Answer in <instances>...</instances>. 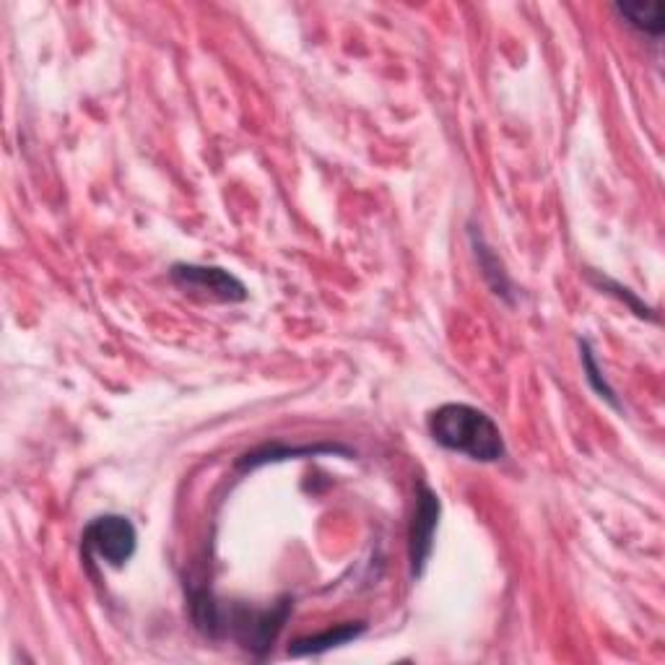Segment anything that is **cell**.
Here are the masks:
<instances>
[{
	"instance_id": "6da1fadb",
	"label": "cell",
	"mask_w": 665,
	"mask_h": 665,
	"mask_svg": "<svg viewBox=\"0 0 665 665\" xmlns=\"http://www.w3.org/2000/svg\"><path fill=\"white\" fill-rule=\"evenodd\" d=\"M429 437L440 448L475 460V463H499L508 456L502 429L481 408L466 403H444L429 413Z\"/></svg>"
},
{
	"instance_id": "3957f363",
	"label": "cell",
	"mask_w": 665,
	"mask_h": 665,
	"mask_svg": "<svg viewBox=\"0 0 665 665\" xmlns=\"http://www.w3.org/2000/svg\"><path fill=\"white\" fill-rule=\"evenodd\" d=\"M81 546L86 556L100 559L112 570H123L139 551V531L125 515H100L83 528Z\"/></svg>"
},
{
	"instance_id": "ba28073f",
	"label": "cell",
	"mask_w": 665,
	"mask_h": 665,
	"mask_svg": "<svg viewBox=\"0 0 665 665\" xmlns=\"http://www.w3.org/2000/svg\"><path fill=\"white\" fill-rule=\"evenodd\" d=\"M614 13L634 32L647 37V40L661 42L665 29V6L661 0L655 3H616Z\"/></svg>"
},
{
	"instance_id": "9c48e42d",
	"label": "cell",
	"mask_w": 665,
	"mask_h": 665,
	"mask_svg": "<svg viewBox=\"0 0 665 665\" xmlns=\"http://www.w3.org/2000/svg\"><path fill=\"white\" fill-rule=\"evenodd\" d=\"M580 357H582V372H585V380H587V385H591V390L601 400H606L611 408L622 411V400H618L616 390L608 385L606 375H603V369L598 365V359H595V351L591 349V344L587 341H580Z\"/></svg>"
},
{
	"instance_id": "5b68a950",
	"label": "cell",
	"mask_w": 665,
	"mask_h": 665,
	"mask_svg": "<svg viewBox=\"0 0 665 665\" xmlns=\"http://www.w3.org/2000/svg\"><path fill=\"white\" fill-rule=\"evenodd\" d=\"M442 502L437 497V491L429 483L419 481L413 502V518L411 528H408V559H411V577H424L429 559L434 551V535L440 528Z\"/></svg>"
},
{
	"instance_id": "52a82bcc",
	"label": "cell",
	"mask_w": 665,
	"mask_h": 665,
	"mask_svg": "<svg viewBox=\"0 0 665 665\" xmlns=\"http://www.w3.org/2000/svg\"><path fill=\"white\" fill-rule=\"evenodd\" d=\"M365 632H367L365 622H346V624L330 626V630H325L320 634H309V637L294 640L289 645V655L291 657H307V655L330 653V649L357 642Z\"/></svg>"
},
{
	"instance_id": "8992f818",
	"label": "cell",
	"mask_w": 665,
	"mask_h": 665,
	"mask_svg": "<svg viewBox=\"0 0 665 665\" xmlns=\"http://www.w3.org/2000/svg\"><path fill=\"white\" fill-rule=\"evenodd\" d=\"M351 456V450L338 448V444H315V448H286V444H260V448L245 452L237 458V471H255V468L268 466V463H282V460H294V458H315V456Z\"/></svg>"
},
{
	"instance_id": "30bf717a",
	"label": "cell",
	"mask_w": 665,
	"mask_h": 665,
	"mask_svg": "<svg viewBox=\"0 0 665 665\" xmlns=\"http://www.w3.org/2000/svg\"><path fill=\"white\" fill-rule=\"evenodd\" d=\"M473 234V253L475 258H479V266L483 268V276H487V282L491 284V289H494V294H499V297H510V278L508 274L502 270V263H499V258L494 253H491V247L483 242L481 234Z\"/></svg>"
},
{
	"instance_id": "7a4b0ae2",
	"label": "cell",
	"mask_w": 665,
	"mask_h": 665,
	"mask_svg": "<svg viewBox=\"0 0 665 665\" xmlns=\"http://www.w3.org/2000/svg\"><path fill=\"white\" fill-rule=\"evenodd\" d=\"M294 611L291 595H282L274 606H247V603L218 601L216 640L229 637L253 657L263 661L274 649L278 634L284 632Z\"/></svg>"
},
{
	"instance_id": "8fae6325",
	"label": "cell",
	"mask_w": 665,
	"mask_h": 665,
	"mask_svg": "<svg viewBox=\"0 0 665 665\" xmlns=\"http://www.w3.org/2000/svg\"><path fill=\"white\" fill-rule=\"evenodd\" d=\"M591 278H593V284L598 286L601 291H606V294H611V297H616L618 301H624V305L630 307L634 315L642 317V320H653V323L657 320V315L653 313V307H647L645 301L637 299V294H632L630 289H626V286L611 282V278H603V276H591Z\"/></svg>"
},
{
	"instance_id": "277c9868",
	"label": "cell",
	"mask_w": 665,
	"mask_h": 665,
	"mask_svg": "<svg viewBox=\"0 0 665 665\" xmlns=\"http://www.w3.org/2000/svg\"><path fill=\"white\" fill-rule=\"evenodd\" d=\"M170 278L177 289L198 299L222 301V305H237L245 301L247 286L226 268L218 266H198V263H175L170 268Z\"/></svg>"
}]
</instances>
